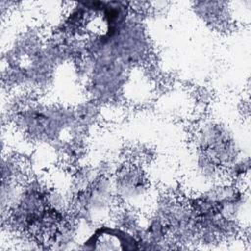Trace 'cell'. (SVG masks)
Masks as SVG:
<instances>
[{
	"mask_svg": "<svg viewBox=\"0 0 251 251\" xmlns=\"http://www.w3.org/2000/svg\"><path fill=\"white\" fill-rule=\"evenodd\" d=\"M115 179V188L119 197L129 204L136 200L138 195L144 196L147 192V182L142 172L136 167L125 166L117 172Z\"/></svg>",
	"mask_w": 251,
	"mask_h": 251,
	"instance_id": "1",
	"label": "cell"
}]
</instances>
